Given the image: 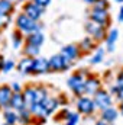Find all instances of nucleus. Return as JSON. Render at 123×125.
<instances>
[{"label": "nucleus", "instance_id": "f03ea898", "mask_svg": "<svg viewBox=\"0 0 123 125\" xmlns=\"http://www.w3.org/2000/svg\"><path fill=\"white\" fill-rule=\"evenodd\" d=\"M91 19L98 23V25H107L109 22V15L106 10H98V9H94L91 12Z\"/></svg>", "mask_w": 123, "mask_h": 125}, {"label": "nucleus", "instance_id": "b1692460", "mask_svg": "<svg viewBox=\"0 0 123 125\" xmlns=\"http://www.w3.org/2000/svg\"><path fill=\"white\" fill-rule=\"evenodd\" d=\"M106 7H107V1L106 0H98L96 3V9H98V10H106Z\"/></svg>", "mask_w": 123, "mask_h": 125}, {"label": "nucleus", "instance_id": "cd10ccee", "mask_svg": "<svg viewBox=\"0 0 123 125\" xmlns=\"http://www.w3.org/2000/svg\"><path fill=\"white\" fill-rule=\"evenodd\" d=\"M35 3H36V4H39V6H42V7H44V6H46V4H48V3H49V0H35Z\"/></svg>", "mask_w": 123, "mask_h": 125}, {"label": "nucleus", "instance_id": "5701e85b", "mask_svg": "<svg viewBox=\"0 0 123 125\" xmlns=\"http://www.w3.org/2000/svg\"><path fill=\"white\" fill-rule=\"evenodd\" d=\"M35 93H36V103H42V102L45 100V92H44V90L36 89Z\"/></svg>", "mask_w": 123, "mask_h": 125}, {"label": "nucleus", "instance_id": "7c9ffc66", "mask_svg": "<svg viewBox=\"0 0 123 125\" xmlns=\"http://www.w3.org/2000/svg\"><path fill=\"white\" fill-rule=\"evenodd\" d=\"M83 48H86V50H88V48H91V44H88V41L86 39V41H83Z\"/></svg>", "mask_w": 123, "mask_h": 125}, {"label": "nucleus", "instance_id": "f257e3e1", "mask_svg": "<svg viewBox=\"0 0 123 125\" xmlns=\"http://www.w3.org/2000/svg\"><path fill=\"white\" fill-rule=\"evenodd\" d=\"M18 26L20 29H25L28 32H36V25H35V21L31 19L28 15H20L18 18Z\"/></svg>", "mask_w": 123, "mask_h": 125}, {"label": "nucleus", "instance_id": "39448f33", "mask_svg": "<svg viewBox=\"0 0 123 125\" xmlns=\"http://www.w3.org/2000/svg\"><path fill=\"white\" fill-rule=\"evenodd\" d=\"M77 108L83 114H90L93 111V108H94V102L90 100V99H87V97H81L77 102Z\"/></svg>", "mask_w": 123, "mask_h": 125}, {"label": "nucleus", "instance_id": "7ed1b4c3", "mask_svg": "<svg viewBox=\"0 0 123 125\" xmlns=\"http://www.w3.org/2000/svg\"><path fill=\"white\" fill-rule=\"evenodd\" d=\"M96 103H97V106H100V108H103V109H107L109 106H110V103H112V100H110V96L106 93V92H97L96 93V100H94Z\"/></svg>", "mask_w": 123, "mask_h": 125}, {"label": "nucleus", "instance_id": "58836bf2", "mask_svg": "<svg viewBox=\"0 0 123 125\" xmlns=\"http://www.w3.org/2000/svg\"><path fill=\"white\" fill-rule=\"evenodd\" d=\"M117 1H123V0H117Z\"/></svg>", "mask_w": 123, "mask_h": 125}, {"label": "nucleus", "instance_id": "dca6fc26", "mask_svg": "<svg viewBox=\"0 0 123 125\" xmlns=\"http://www.w3.org/2000/svg\"><path fill=\"white\" fill-rule=\"evenodd\" d=\"M86 83L83 82V79L80 77V76H72L70 80H68V86L70 87H72V89H77V87H80V86H84Z\"/></svg>", "mask_w": 123, "mask_h": 125}, {"label": "nucleus", "instance_id": "e433bc0d", "mask_svg": "<svg viewBox=\"0 0 123 125\" xmlns=\"http://www.w3.org/2000/svg\"><path fill=\"white\" fill-rule=\"evenodd\" d=\"M97 125H104V124H103V122H98V124H97Z\"/></svg>", "mask_w": 123, "mask_h": 125}, {"label": "nucleus", "instance_id": "1a4fd4ad", "mask_svg": "<svg viewBox=\"0 0 123 125\" xmlns=\"http://www.w3.org/2000/svg\"><path fill=\"white\" fill-rule=\"evenodd\" d=\"M48 67H49V62L46 61V60L38 58V60H35V62H33V70L32 71H35V73H44V71L48 70Z\"/></svg>", "mask_w": 123, "mask_h": 125}, {"label": "nucleus", "instance_id": "412c9836", "mask_svg": "<svg viewBox=\"0 0 123 125\" xmlns=\"http://www.w3.org/2000/svg\"><path fill=\"white\" fill-rule=\"evenodd\" d=\"M4 119L7 121L9 125H13L15 121H16V115H15L13 112H6V114H4Z\"/></svg>", "mask_w": 123, "mask_h": 125}, {"label": "nucleus", "instance_id": "6e6552de", "mask_svg": "<svg viewBox=\"0 0 123 125\" xmlns=\"http://www.w3.org/2000/svg\"><path fill=\"white\" fill-rule=\"evenodd\" d=\"M12 92H10V89L9 87H0V105L1 106H6L10 100H12Z\"/></svg>", "mask_w": 123, "mask_h": 125}, {"label": "nucleus", "instance_id": "aec40b11", "mask_svg": "<svg viewBox=\"0 0 123 125\" xmlns=\"http://www.w3.org/2000/svg\"><path fill=\"white\" fill-rule=\"evenodd\" d=\"M116 38H117V31H113L109 35V39H107V47H109V50H113V44H114Z\"/></svg>", "mask_w": 123, "mask_h": 125}, {"label": "nucleus", "instance_id": "423d86ee", "mask_svg": "<svg viewBox=\"0 0 123 125\" xmlns=\"http://www.w3.org/2000/svg\"><path fill=\"white\" fill-rule=\"evenodd\" d=\"M42 10H44V7L42 6H39V4H28L26 7H25V12H26V15L33 19V21H36L39 16H41V13H42Z\"/></svg>", "mask_w": 123, "mask_h": 125}, {"label": "nucleus", "instance_id": "9b49d317", "mask_svg": "<svg viewBox=\"0 0 123 125\" xmlns=\"http://www.w3.org/2000/svg\"><path fill=\"white\" fill-rule=\"evenodd\" d=\"M49 67L54 68V70H62V68H65L62 55H54V57L49 60Z\"/></svg>", "mask_w": 123, "mask_h": 125}, {"label": "nucleus", "instance_id": "f704fd0d", "mask_svg": "<svg viewBox=\"0 0 123 125\" xmlns=\"http://www.w3.org/2000/svg\"><path fill=\"white\" fill-rule=\"evenodd\" d=\"M86 1H87V3H97L98 0H86Z\"/></svg>", "mask_w": 123, "mask_h": 125}, {"label": "nucleus", "instance_id": "a878e982", "mask_svg": "<svg viewBox=\"0 0 123 125\" xmlns=\"http://www.w3.org/2000/svg\"><path fill=\"white\" fill-rule=\"evenodd\" d=\"M7 22H9V18H7V15H4V13H0V26H4Z\"/></svg>", "mask_w": 123, "mask_h": 125}, {"label": "nucleus", "instance_id": "c9c22d12", "mask_svg": "<svg viewBox=\"0 0 123 125\" xmlns=\"http://www.w3.org/2000/svg\"><path fill=\"white\" fill-rule=\"evenodd\" d=\"M120 112L123 114V102H122V105H120Z\"/></svg>", "mask_w": 123, "mask_h": 125}, {"label": "nucleus", "instance_id": "393cba45", "mask_svg": "<svg viewBox=\"0 0 123 125\" xmlns=\"http://www.w3.org/2000/svg\"><path fill=\"white\" fill-rule=\"evenodd\" d=\"M38 51H39V47L32 45V44H29L28 48H26V52H28V54H38Z\"/></svg>", "mask_w": 123, "mask_h": 125}, {"label": "nucleus", "instance_id": "72a5a7b5", "mask_svg": "<svg viewBox=\"0 0 123 125\" xmlns=\"http://www.w3.org/2000/svg\"><path fill=\"white\" fill-rule=\"evenodd\" d=\"M119 21H120V22L123 21V7L120 9V15H119Z\"/></svg>", "mask_w": 123, "mask_h": 125}, {"label": "nucleus", "instance_id": "f8f14e48", "mask_svg": "<svg viewBox=\"0 0 123 125\" xmlns=\"http://www.w3.org/2000/svg\"><path fill=\"white\" fill-rule=\"evenodd\" d=\"M33 62H35V60H32V58H25V60H22V61L19 62V71H22V73L32 71V70H33Z\"/></svg>", "mask_w": 123, "mask_h": 125}, {"label": "nucleus", "instance_id": "6ab92c4d", "mask_svg": "<svg viewBox=\"0 0 123 125\" xmlns=\"http://www.w3.org/2000/svg\"><path fill=\"white\" fill-rule=\"evenodd\" d=\"M10 1L9 0H0V13H7L9 10H10Z\"/></svg>", "mask_w": 123, "mask_h": 125}, {"label": "nucleus", "instance_id": "9d476101", "mask_svg": "<svg viewBox=\"0 0 123 125\" xmlns=\"http://www.w3.org/2000/svg\"><path fill=\"white\" fill-rule=\"evenodd\" d=\"M10 105L16 109H23L25 108V97L22 96L20 93H15L12 96V100H10Z\"/></svg>", "mask_w": 123, "mask_h": 125}, {"label": "nucleus", "instance_id": "ddd939ff", "mask_svg": "<svg viewBox=\"0 0 123 125\" xmlns=\"http://www.w3.org/2000/svg\"><path fill=\"white\" fill-rule=\"evenodd\" d=\"M23 97H25V103L29 105L31 108L36 103V93H35L33 89H26V90H25V94H23Z\"/></svg>", "mask_w": 123, "mask_h": 125}, {"label": "nucleus", "instance_id": "2f4dec72", "mask_svg": "<svg viewBox=\"0 0 123 125\" xmlns=\"http://www.w3.org/2000/svg\"><path fill=\"white\" fill-rule=\"evenodd\" d=\"M117 96H119V99H122L123 100V86L117 89Z\"/></svg>", "mask_w": 123, "mask_h": 125}, {"label": "nucleus", "instance_id": "2eb2a0df", "mask_svg": "<svg viewBox=\"0 0 123 125\" xmlns=\"http://www.w3.org/2000/svg\"><path fill=\"white\" fill-rule=\"evenodd\" d=\"M98 82L96 80V79H90L87 83H86V92L87 93H97V90H98Z\"/></svg>", "mask_w": 123, "mask_h": 125}, {"label": "nucleus", "instance_id": "4c0bfd02", "mask_svg": "<svg viewBox=\"0 0 123 125\" xmlns=\"http://www.w3.org/2000/svg\"><path fill=\"white\" fill-rule=\"evenodd\" d=\"M1 61H3V60H1V57H0V65H1Z\"/></svg>", "mask_w": 123, "mask_h": 125}, {"label": "nucleus", "instance_id": "0eeeda50", "mask_svg": "<svg viewBox=\"0 0 123 125\" xmlns=\"http://www.w3.org/2000/svg\"><path fill=\"white\" fill-rule=\"evenodd\" d=\"M87 31L91 32L93 35L98 39V38H103L104 36V32H103V28L98 25V23H96L94 21H91L90 23H87Z\"/></svg>", "mask_w": 123, "mask_h": 125}, {"label": "nucleus", "instance_id": "4be33fe9", "mask_svg": "<svg viewBox=\"0 0 123 125\" xmlns=\"http://www.w3.org/2000/svg\"><path fill=\"white\" fill-rule=\"evenodd\" d=\"M67 118H68L67 125H75L77 122H78V114H70Z\"/></svg>", "mask_w": 123, "mask_h": 125}, {"label": "nucleus", "instance_id": "c85d7f7f", "mask_svg": "<svg viewBox=\"0 0 123 125\" xmlns=\"http://www.w3.org/2000/svg\"><path fill=\"white\" fill-rule=\"evenodd\" d=\"M12 65H13V62H12V61L6 62V64H4V67H3V71H9V70L12 68Z\"/></svg>", "mask_w": 123, "mask_h": 125}, {"label": "nucleus", "instance_id": "4468645a", "mask_svg": "<svg viewBox=\"0 0 123 125\" xmlns=\"http://www.w3.org/2000/svg\"><path fill=\"white\" fill-rule=\"evenodd\" d=\"M42 42H44V35H42L41 32L36 31V32H32L31 35H29V44L39 47Z\"/></svg>", "mask_w": 123, "mask_h": 125}, {"label": "nucleus", "instance_id": "473e14b6", "mask_svg": "<svg viewBox=\"0 0 123 125\" xmlns=\"http://www.w3.org/2000/svg\"><path fill=\"white\" fill-rule=\"evenodd\" d=\"M12 87H13V89L16 90V93H19V84H16V83H15V84H13Z\"/></svg>", "mask_w": 123, "mask_h": 125}, {"label": "nucleus", "instance_id": "f3484780", "mask_svg": "<svg viewBox=\"0 0 123 125\" xmlns=\"http://www.w3.org/2000/svg\"><path fill=\"white\" fill-rule=\"evenodd\" d=\"M116 118H117V112H116L114 109H110V108L104 109V112H103V119L112 122V121H114Z\"/></svg>", "mask_w": 123, "mask_h": 125}, {"label": "nucleus", "instance_id": "20e7f679", "mask_svg": "<svg viewBox=\"0 0 123 125\" xmlns=\"http://www.w3.org/2000/svg\"><path fill=\"white\" fill-rule=\"evenodd\" d=\"M61 55H62V58H64V64L68 65L70 62L77 57V48L72 47V45H68V47H65V48L62 50Z\"/></svg>", "mask_w": 123, "mask_h": 125}, {"label": "nucleus", "instance_id": "bb28decb", "mask_svg": "<svg viewBox=\"0 0 123 125\" xmlns=\"http://www.w3.org/2000/svg\"><path fill=\"white\" fill-rule=\"evenodd\" d=\"M101 58H103V50H98V52H97V55H96V57L93 58L91 61H93V62H98L100 60H101Z\"/></svg>", "mask_w": 123, "mask_h": 125}, {"label": "nucleus", "instance_id": "a211bd4d", "mask_svg": "<svg viewBox=\"0 0 123 125\" xmlns=\"http://www.w3.org/2000/svg\"><path fill=\"white\" fill-rule=\"evenodd\" d=\"M41 105L45 108V111H46L48 114H51V112L57 108V100H54V99H48V100H44Z\"/></svg>", "mask_w": 123, "mask_h": 125}, {"label": "nucleus", "instance_id": "c756f323", "mask_svg": "<svg viewBox=\"0 0 123 125\" xmlns=\"http://www.w3.org/2000/svg\"><path fill=\"white\" fill-rule=\"evenodd\" d=\"M13 39H15V47H19V44H20V39H19V36L15 33L13 35Z\"/></svg>", "mask_w": 123, "mask_h": 125}]
</instances>
